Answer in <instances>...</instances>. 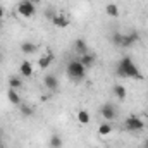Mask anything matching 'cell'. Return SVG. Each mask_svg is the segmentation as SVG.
I'll return each instance as SVG.
<instances>
[{
  "label": "cell",
  "mask_w": 148,
  "mask_h": 148,
  "mask_svg": "<svg viewBox=\"0 0 148 148\" xmlns=\"http://www.w3.org/2000/svg\"><path fill=\"white\" fill-rule=\"evenodd\" d=\"M19 74L23 77H31L35 74V69H33V64L29 60H23L21 66H19Z\"/></svg>",
  "instance_id": "7"
},
{
  "label": "cell",
  "mask_w": 148,
  "mask_h": 148,
  "mask_svg": "<svg viewBox=\"0 0 148 148\" xmlns=\"http://www.w3.org/2000/svg\"><path fill=\"white\" fill-rule=\"evenodd\" d=\"M17 14L23 16V17H33L36 14V7L33 2H26V0H21L19 5H17Z\"/></svg>",
  "instance_id": "5"
},
{
  "label": "cell",
  "mask_w": 148,
  "mask_h": 148,
  "mask_svg": "<svg viewBox=\"0 0 148 148\" xmlns=\"http://www.w3.org/2000/svg\"><path fill=\"white\" fill-rule=\"evenodd\" d=\"M124 127L131 133H140L145 129V122L138 117V115H129L126 121H124Z\"/></svg>",
  "instance_id": "3"
},
{
  "label": "cell",
  "mask_w": 148,
  "mask_h": 148,
  "mask_svg": "<svg viewBox=\"0 0 148 148\" xmlns=\"http://www.w3.org/2000/svg\"><path fill=\"white\" fill-rule=\"evenodd\" d=\"M9 86H10L12 90H21V88H23V79L17 77V76H12V77L9 79Z\"/></svg>",
  "instance_id": "21"
},
{
  "label": "cell",
  "mask_w": 148,
  "mask_h": 148,
  "mask_svg": "<svg viewBox=\"0 0 148 148\" xmlns=\"http://www.w3.org/2000/svg\"><path fill=\"white\" fill-rule=\"evenodd\" d=\"M48 145H50V148H62L64 141H62V138H60L59 134H52V136H50Z\"/></svg>",
  "instance_id": "18"
},
{
  "label": "cell",
  "mask_w": 148,
  "mask_h": 148,
  "mask_svg": "<svg viewBox=\"0 0 148 148\" xmlns=\"http://www.w3.org/2000/svg\"><path fill=\"white\" fill-rule=\"evenodd\" d=\"M122 36H124V33H119V31H115V33H112L110 41L115 45V47H121V45H122Z\"/></svg>",
  "instance_id": "22"
},
{
  "label": "cell",
  "mask_w": 148,
  "mask_h": 148,
  "mask_svg": "<svg viewBox=\"0 0 148 148\" xmlns=\"http://www.w3.org/2000/svg\"><path fill=\"white\" fill-rule=\"evenodd\" d=\"M138 40H140V35H138L136 31H131V33H127V35L122 36V45H121V48H129V47H133Z\"/></svg>",
  "instance_id": "6"
},
{
  "label": "cell",
  "mask_w": 148,
  "mask_h": 148,
  "mask_svg": "<svg viewBox=\"0 0 148 148\" xmlns=\"http://www.w3.org/2000/svg\"><path fill=\"white\" fill-rule=\"evenodd\" d=\"M19 110H21V114L24 115V117H31L33 114H35V109L33 107H29L28 103H24V102H21L19 103Z\"/></svg>",
  "instance_id": "19"
},
{
  "label": "cell",
  "mask_w": 148,
  "mask_h": 148,
  "mask_svg": "<svg viewBox=\"0 0 148 148\" xmlns=\"http://www.w3.org/2000/svg\"><path fill=\"white\" fill-rule=\"evenodd\" d=\"M0 29H2V19H0Z\"/></svg>",
  "instance_id": "26"
},
{
  "label": "cell",
  "mask_w": 148,
  "mask_h": 148,
  "mask_svg": "<svg viewBox=\"0 0 148 148\" xmlns=\"http://www.w3.org/2000/svg\"><path fill=\"white\" fill-rule=\"evenodd\" d=\"M52 23H53V26H57V28H60V29H64V28H67L69 26V19H67V16H64V14H55L53 17H52Z\"/></svg>",
  "instance_id": "9"
},
{
  "label": "cell",
  "mask_w": 148,
  "mask_h": 148,
  "mask_svg": "<svg viewBox=\"0 0 148 148\" xmlns=\"http://www.w3.org/2000/svg\"><path fill=\"white\" fill-rule=\"evenodd\" d=\"M66 74H67V77L71 79V81H83L84 79V76H86V67L77 60V59H74L71 60L69 64H67V67H66Z\"/></svg>",
  "instance_id": "2"
},
{
  "label": "cell",
  "mask_w": 148,
  "mask_h": 148,
  "mask_svg": "<svg viewBox=\"0 0 148 148\" xmlns=\"http://www.w3.org/2000/svg\"><path fill=\"white\" fill-rule=\"evenodd\" d=\"M52 62H53V55L52 53H47V55H41L40 59H38V67L40 69H48L50 66H52Z\"/></svg>",
  "instance_id": "11"
},
{
  "label": "cell",
  "mask_w": 148,
  "mask_h": 148,
  "mask_svg": "<svg viewBox=\"0 0 148 148\" xmlns=\"http://www.w3.org/2000/svg\"><path fill=\"white\" fill-rule=\"evenodd\" d=\"M143 148H148V138L145 140V141H143Z\"/></svg>",
  "instance_id": "24"
},
{
  "label": "cell",
  "mask_w": 148,
  "mask_h": 148,
  "mask_svg": "<svg viewBox=\"0 0 148 148\" xmlns=\"http://www.w3.org/2000/svg\"><path fill=\"white\" fill-rule=\"evenodd\" d=\"M117 114H119V110H117V107L112 103V102H105L102 107H100V115L105 119V121H115L117 119Z\"/></svg>",
  "instance_id": "4"
},
{
  "label": "cell",
  "mask_w": 148,
  "mask_h": 148,
  "mask_svg": "<svg viewBox=\"0 0 148 148\" xmlns=\"http://www.w3.org/2000/svg\"><path fill=\"white\" fill-rule=\"evenodd\" d=\"M112 129H114V127H112L110 122H103V124L98 126V134H100V136H107V134L112 133Z\"/></svg>",
  "instance_id": "20"
},
{
  "label": "cell",
  "mask_w": 148,
  "mask_h": 148,
  "mask_svg": "<svg viewBox=\"0 0 148 148\" xmlns=\"http://www.w3.org/2000/svg\"><path fill=\"white\" fill-rule=\"evenodd\" d=\"M21 52L26 53V55H31V53L36 52V45L33 41H24V43H21Z\"/></svg>",
  "instance_id": "14"
},
{
  "label": "cell",
  "mask_w": 148,
  "mask_h": 148,
  "mask_svg": "<svg viewBox=\"0 0 148 148\" xmlns=\"http://www.w3.org/2000/svg\"><path fill=\"white\" fill-rule=\"evenodd\" d=\"M3 14H5V10H3V7H0V19L3 17Z\"/></svg>",
  "instance_id": "23"
},
{
  "label": "cell",
  "mask_w": 148,
  "mask_h": 148,
  "mask_svg": "<svg viewBox=\"0 0 148 148\" xmlns=\"http://www.w3.org/2000/svg\"><path fill=\"white\" fill-rule=\"evenodd\" d=\"M26 2H33V3L36 5V3H38V2H40V0H26Z\"/></svg>",
  "instance_id": "25"
},
{
  "label": "cell",
  "mask_w": 148,
  "mask_h": 148,
  "mask_svg": "<svg viewBox=\"0 0 148 148\" xmlns=\"http://www.w3.org/2000/svg\"><path fill=\"white\" fill-rule=\"evenodd\" d=\"M105 14L109 16V17H119V7L115 5V3H107L105 5Z\"/></svg>",
  "instance_id": "17"
},
{
  "label": "cell",
  "mask_w": 148,
  "mask_h": 148,
  "mask_svg": "<svg viewBox=\"0 0 148 148\" xmlns=\"http://www.w3.org/2000/svg\"><path fill=\"white\" fill-rule=\"evenodd\" d=\"M112 91H114L115 98H119V100H124V98H126V95H127V91H126V88H124L122 84H114Z\"/></svg>",
  "instance_id": "15"
},
{
  "label": "cell",
  "mask_w": 148,
  "mask_h": 148,
  "mask_svg": "<svg viewBox=\"0 0 148 148\" xmlns=\"http://www.w3.org/2000/svg\"><path fill=\"white\" fill-rule=\"evenodd\" d=\"M76 119H77L79 124H90V121H91L90 112L88 110H79L77 114H76Z\"/></svg>",
  "instance_id": "16"
},
{
  "label": "cell",
  "mask_w": 148,
  "mask_h": 148,
  "mask_svg": "<svg viewBox=\"0 0 148 148\" xmlns=\"http://www.w3.org/2000/svg\"><path fill=\"white\" fill-rule=\"evenodd\" d=\"M43 84H45V88H48L50 91H55V90L59 88V81H57V77H55L53 74H45V76H43Z\"/></svg>",
  "instance_id": "8"
},
{
  "label": "cell",
  "mask_w": 148,
  "mask_h": 148,
  "mask_svg": "<svg viewBox=\"0 0 148 148\" xmlns=\"http://www.w3.org/2000/svg\"><path fill=\"white\" fill-rule=\"evenodd\" d=\"M115 76L119 77H129V79H143V74L140 73V69L136 67V64L133 62L131 57H122L115 67Z\"/></svg>",
  "instance_id": "1"
},
{
  "label": "cell",
  "mask_w": 148,
  "mask_h": 148,
  "mask_svg": "<svg viewBox=\"0 0 148 148\" xmlns=\"http://www.w3.org/2000/svg\"><path fill=\"white\" fill-rule=\"evenodd\" d=\"M73 47H74V50H76L79 55H83V53H86V52H88V43H86L83 38H77V40H74Z\"/></svg>",
  "instance_id": "12"
},
{
  "label": "cell",
  "mask_w": 148,
  "mask_h": 148,
  "mask_svg": "<svg viewBox=\"0 0 148 148\" xmlns=\"http://www.w3.org/2000/svg\"><path fill=\"white\" fill-rule=\"evenodd\" d=\"M7 98H9V102L12 103V105H19L23 100H21V97H19V93H17V90H12V88H9V91H7Z\"/></svg>",
  "instance_id": "13"
},
{
  "label": "cell",
  "mask_w": 148,
  "mask_h": 148,
  "mask_svg": "<svg viewBox=\"0 0 148 148\" xmlns=\"http://www.w3.org/2000/svg\"><path fill=\"white\" fill-rule=\"evenodd\" d=\"M77 60H79V62H81V64H83V66H84L86 69H88V67H91V66H95V60H97V57H95L93 53H90V52H86V53H83V55H81V57H79Z\"/></svg>",
  "instance_id": "10"
}]
</instances>
